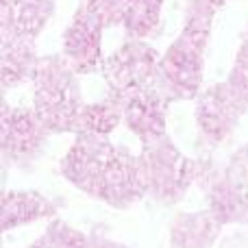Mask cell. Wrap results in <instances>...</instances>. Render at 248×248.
Wrapping results in <instances>:
<instances>
[{"instance_id":"obj_8","label":"cell","mask_w":248,"mask_h":248,"mask_svg":"<svg viewBox=\"0 0 248 248\" xmlns=\"http://www.w3.org/2000/svg\"><path fill=\"white\" fill-rule=\"evenodd\" d=\"M52 205L44 196L33 192H9L2 201V229L9 231L13 227L33 222V220L48 216Z\"/></svg>"},{"instance_id":"obj_11","label":"cell","mask_w":248,"mask_h":248,"mask_svg":"<svg viewBox=\"0 0 248 248\" xmlns=\"http://www.w3.org/2000/svg\"><path fill=\"white\" fill-rule=\"evenodd\" d=\"M37 246L39 248H120V246L107 244V242H90L85 235L63 227V224H59V229H50L37 242Z\"/></svg>"},{"instance_id":"obj_4","label":"cell","mask_w":248,"mask_h":248,"mask_svg":"<svg viewBox=\"0 0 248 248\" xmlns=\"http://www.w3.org/2000/svg\"><path fill=\"white\" fill-rule=\"evenodd\" d=\"M48 128L39 120L37 113H29L24 109L20 111L2 113V150L11 159H24L33 155L42 146Z\"/></svg>"},{"instance_id":"obj_1","label":"cell","mask_w":248,"mask_h":248,"mask_svg":"<svg viewBox=\"0 0 248 248\" xmlns=\"http://www.w3.org/2000/svg\"><path fill=\"white\" fill-rule=\"evenodd\" d=\"M65 179L92 196L124 207L146 194L140 157L120 150L103 135L83 133L61 163Z\"/></svg>"},{"instance_id":"obj_6","label":"cell","mask_w":248,"mask_h":248,"mask_svg":"<svg viewBox=\"0 0 248 248\" xmlns=\"http://www.w3.org/2000/svg\"><path fill=\"white\" fill-rule=\"evenodd\" d=\"M209 201H211L209 211L220 220V224L248 218L246 183L242 176H237L235 170L218 176V179L211 183Z\"/></svg>"},{"instance_id":"obj_10","label":"cell","mask_w":248,"mask_h":248,"mask_svg":"<svg viewBox=\"0 0 248 248\" xmlns=\"http://www.w3.org/2000/svg\"><path fill=\"white\" fill-rule=\"evenodd\" d=\"M120 122V109L111 105H92L83 109L81 128L78 131L90 133V135H107L113 131V126Z\"/></svg>"},{"instance_id":"obj_9","label":"cell","mask_w":248,"mask_h":248,"mask_svg":"<svg viewBox=\"0 0 248 248\" xmlns=\"http://www.w3.org/2000/svg\"><path fill=\"white\" fill-rule=\"evenodd\" d=\"M220 220L211 211L185 216L172 229V237L181 248H207L218 235Z\"/></svg>"},{"instance_id":"obj_7","label":"cell","mask_w":248,"mask_h":248,"mask_svg":"<svg viewBox=\"0 0 248 248\" xmlns=\"http://www.w3.org/2000/svg\"><path fill=\"white\" fill-rule=\"evenodd\" d=\"M124 120L146 144L163 137V107L155 96L141 92L133 94L124 107Z\"/></svg>"},{"instance_id":"obj_2","label":"cell","mask_w":248,"mask_h":248,"mask_svg":"<svg viewBox=\"0 0 248 248\" xmlns=\"http://www.w3.org/2000/svg\"><path fill=\"white\" fill-rule=\"evenodd\" d=\"M144 172L146 192L159 201H179L192 181L201 174L196 161L181 155L168 140H155L146 144L144 155L140 157Z\"/></svg>"},{"instance_id":"obj_3","label":"cell","mask_w":248,"mask_h":248,"mask_svg":"<svg viewBox=\"0 0 248 248\" xmlns=\"http://www.w3.org/2000/svg\"><path fill=\"white\" fill-rule=\"evenodd\" d=\"M37 116L48 131H78L83 109L70 78L61 72H44L37 78Z\"/></svg>"},{"instance_id":"obj_5","label":"cell","mask_w":248,"mask_h":248,"mask_svg":"<svg viewBox=\"0 0 248 248\" xmlns=\"http://www.w3.org/2000/svg\"><path fill=\"white\" fill-rule=\"evenodd\" d=\"M240 105L242 100L237 98L235 92H207V96L198 105V122L205 135L216 141L224 140L235 126L237 116H240Z\"/></svg>"}]
</instances>
